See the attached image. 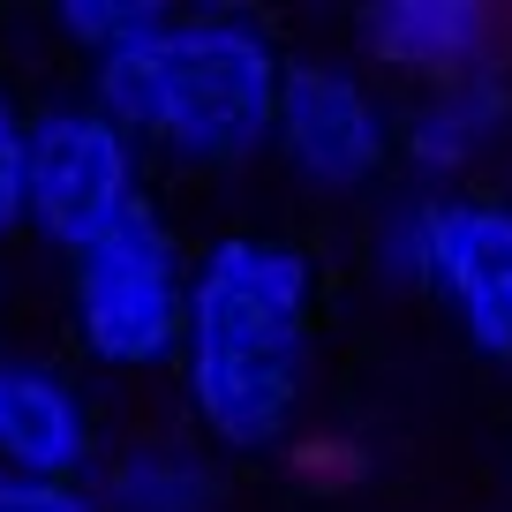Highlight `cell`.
<instances>
[{"label":"cell","instance_id":"1","mask_svg":"<svg viewBox=\"0 0 512 512\" xmlns=\"http://www.w3.org/2000/svg\"><path fill=\"white\" fill-rule=\"evenodd\" d=\"M317 347V264L279 234H219L189 264L181 317V400L204 445L272 452L294 437Z\"/></svg>","mask_w":512,"mask_h":512},{"label":"cell","instance_id":"2","mask_svg":"<svg viewBox=\"0 0 512 512\" xmlns=\"http://www.w3.org/2000/svg\"><path fill=\"white\" fill-rule=\"evenodd\" d=\"M279 53L272 23L241 16V8H159L151 31L91 61L83 91L113 113L144 151L189 166V174H226L272 151L279 128Z\"/></svg>","mask_w":512,"mask_h":512},{"label":"cell","instance_id":"3","mask_svg":"<svg viewBox=\"0 0 512 512\" xmlns=\"http://www.w3.org/2000/svg\"><path fill=\"white\" fill-rule=\"evenodd\" d=\"M189 264L181 234L159 204L121 219L106 241L68 256V332L98 369H174L181 317H189Z\"/></svg>","mask_w":512,"mask_h":512},{"label":"cell","instance_id":"4","mask_svg":"<svg viewBox=\"0 0 512 512\" xmlns=\"http://www.w3.org/2000/svg\"><path fill=\"white\" fill-rule=\"evenodd\" d=\"M144 196V144L98 106L91 91L46 98L31 113V144H23V226L46 249L76 256L106 241L121 219H136Z\"/></svg>","mask_w":512,"mask_h":512},{"label":"cell","instance_id":"5","mask_svg":"<svg viewBox=\"0 0 512 512\" xmlns=\"http://www.w3.org/2000/svg\"><path fill=\"white\" fill-rule=\"evenodd\" d=\"M272 159L317 196H362L400 159V113L384 106V91L354 61L287 53Z\"/></svg>","mask_w":512,"mask_h":512},{"label":"cell","instance_id":"6","mask_svg":"<svg viewBox=\"0 0 512 512\" xmlns=\"http://www.w3.org/2000/svg\"><path fill=\"white\" fill-rule=\"evenodd\" d=\"M430 302L452 309L482 362L512 369V196L445 189L430 219Z\"/></svg>","mask_w":512,"mask_h":512},{"label":"cell","instance_id":"7","mask_svg":"<svg viewBox=\"0 0 512 512\" xmlns=\"http://www.w3.org/2000/svg\"><path fill=\"white\" fill-rule=\"evenodd\" d=\"M98 467V415L46 354H0V475L83 482Z\"/></svg>","mask_w":512,"mask_h":512},{"label":"cell","instance_id":"8","mask_svg":"<svg viewBox=\"0 0 512 512\" xmlns=\"http://www.w3.org/2000/svg\"><path fill=\"white\" fill-rule=\"evenodd\" d=\"M497 8L482 0H369L354 16V46H362L369 68L384 76H407V83H452V76H475V68H497Z\"/></svg>","mask_w":512,"mask_h":512},{"label":"cell","instance_id":"9","mask_svg":"<svg viewBox=\"0 0 512 512\" xmlns=\"http://www.w3.org/2000/svg\"><path fill=\"white\" fill-rule=\"evenodd\" d=\"M497 151H512V76L505 68L430 83L400 113V166L415 181H430L437 196H445V181H467L475 166H490Z\"/></svg>","mask_w":512,"mask_h":512},{"label":"cell","instance_id":"10","mask_svg":"<svg viewBox=\"0 0 512 512\" xmlns=\"http://www.w3.org/2000/svg\"><path fill=\"white\" fill-rule=\"evenodd\" d=\"M91 490L106 512H219V467L181 437H144L113 452Z\"/></svg>","mask_w":512,"mask_h":512},{"label":"cell","instance_id":"11","mask_svg":"<svg viewBox=\"0 0 512 512\" xmlns=\"http://www.w3.org/2000/svg\"><path fill=\"white\" fill-rule=\"evenodd\" d=\"M430 219H437V189H415L377 219V272L392 287H430Z\"/></svg>","mask_w":512,"mask_h":512},{"label":"cell","instance_id":"12","mask_svg":"<svg viewBox=\"0 0 512 512\" xmlns=\"http://www.w3.org/2000/svg\"><path fill=\"white\" fill-rule=\"evenodd\" d=\"M159 23V0H61L53 8V31L83 53V61H106L113 46H128L136 31Z\"/></svg>","mask_w":512,"mask_h":512},{"label":"cell","instance_id":"13","mask_svg":"<svg viewBox=\"0 0 512 512\" xmlns=\"http://www.w3.org/2000/svg\"><path fill=\"white\" fill-rule=\"evenodd\" d=\"M23 144H31V113L0 83V241L23 234Z\"/></svg>","mask_w":512,"mask_h":512},{"label":"cell","instance_id":"14","mask_svg":"<svg viewBox=\"0 0 512 512\" xmlns=\"http://www.w3.org/2000/svg\"><path fill=\"white\" fill-rule=\"evenodd\" d=\"M0 512H106L91 482H38V475H0Z\"/></svg>","mask_w":512,"mask_h":512}]
</instances>
